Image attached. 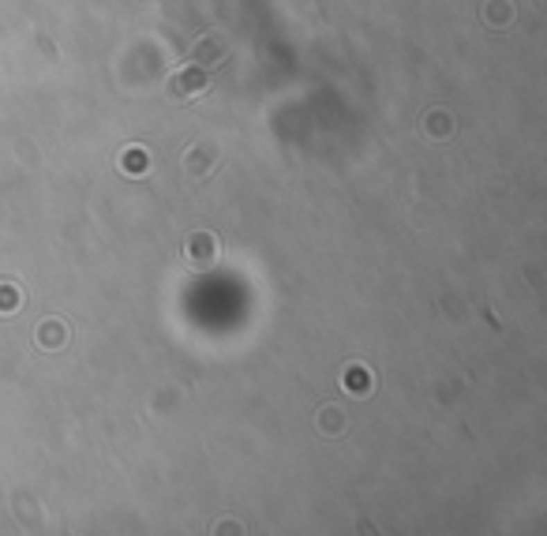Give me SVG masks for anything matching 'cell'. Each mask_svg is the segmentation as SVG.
I'll return each mask as SVG.
<instances>
[{"mask_svg": "<svg viewBox=\"0 0 547 536\" xmlns=\"http://www.w3.org/2000/svg\"><path fill=\"white\" fill-rule=\"evenodd\" d=\"M19 308V289L15 285H0V315H12Z\"/></svg>", "mask_w": 547, "mask_h": 536, "instance_id": "6", "label": "cell"}, {"mask_svg": "<svg viewBox=\"0 0 547 536\" xmlns=\"http://www.w3.org/2000/svg\"><path fill=\"white\" fill-rule=\"evenodd\" d=\"M349 372H352V375L345 379V383L352 386V390H364V386H372V379H367V383H364V375H360V368H349Z\"/></svg>", "mask_w": 547, "mask_h": 536, "instance_id": "7", "label": "cell"}, {"mask_svg": "<svg viewBox=\"0 0 547 536\" xmlns=\"http://www.w3.org/2000/svg\"><path fill=\"white\" fill-rule=\"evenodd\" d=\"M214 252H218V244H214V236H210V233H196V236L188 240V255L196 259V263L214 259Z\"/></svg>", "mask_w": 547, "mask_h": 536, "instance_id": "2", "label": "cell"}, {"mask_svg": "<svg viewBox=\"0 0 547 536\" xmlns=\"http://www.w3.org/2000/svg\"><path fill=\"white\" fill-rule=\"evenodd\" d=\"M169 90H173L176 98H188V101L199 98L202 90H207V71H202L199 64H188V68H180L173 76V87Z\"/></svg>", "mask_w": 547, "mask_h": 536, "instance_id": "1", "label": "cell"}, {"mask_svg": "<svg viewBox=\"0 0 547 536\" xmlns=\"http://www.w3.org/2000/svg\"><path fill=\"white\" fill-rule=\"evenodd\" d=\"M38 338H42V345H45V349H60V345H64V338H68V334H64V330L57 327V322H45V327L38 330Z\"/></svg>", "mask_w": 547, "mask_h": 536, "instance_id": "5", "label": "cell"}, {"mask_svg": "<svg viewBox=\"0 0 547 536\" xmlns=\"http://www.w3.org/2000/svg\"><path fill=\"white\" fill-rule=\"evenodd\" d=\"M225 53V38L221 34H202L199 38V60H214Z\"/></svg>", "mask_w": 547, "mask_h": 536, "instance_id": "4", "label": "cell"}, {"mask_svg": "<svg viewBox=\"0 0 547 536\" xmlns=\"http://www.w3.org/2000/svg\"><path fill=\"white\" fill-rule=\"evenodd\" d=\"M146 165H150V162H146V150H143V146H132V150H124V154H120V169H124V173H132V177L146 173Z\"/></svg>", "mask_w": 547, "mask_h": 536, "instance_id": "3", "label": "cell"}]
</instances>
